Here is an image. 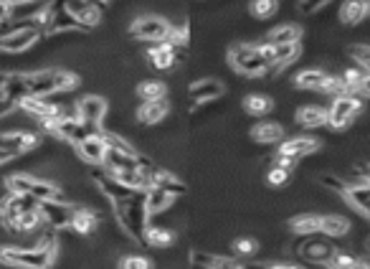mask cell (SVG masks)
Masks as SVG:
<instances>
[{"mask_svg": "<svg viewBox=\"0 0 370 269\" xmlns=\"http://www.w3.org/2000/svg\"><path fill=\"white\" fill-rule=\"evenodd\" d=\"M269 269H302L297 264H269Z\"/></svg>", "mask_w": 370, "mask_h": 269, "instance_id": "52", "label": "cell"}, {"mask_svg": "<svg viewBox=\"0 0 370 269\" xmlns=\"http://www.w3.org/2000/svg\"><path fill=\"white\" fill-rule=\"evenodd\" d=\"M300 41H302V28L295 23L277 26V28L269 31V36H266L269 46H287V43H300Z\"/></svg>", "mask_w": 370, "mask_h": 269, "instance_id": "26", "label": "cell"}, {"mask_svg": "<svg viewBox=\"0 0 370 269\" xmlns=\"http://www.w3.org/2000/svg\"><path fill=\"white\" fill-rule=\"evenodd\" d=\"M99 226V216L97 211L84 209V206H74V218H71V231L79 236H89L94 234V228Z\"/></svg>", "mask_w": 370, "mask_h": 269, "instance_id": "23", "label": "cell"}, {"mask_svg": "<svg viewBox=\"0 0 370 269\" xmlns=\"http://www.w3.org/2000/svg\"><path fill=\"white\" fill-rule=\"evenodd\" d=\"M302 46L300 43H287V46H274V59H272V69L269 71H282L290 64H295L300 59Z\"/></svg>", "mask_w": 370, "mask_h": 269, "instance_id": "30", "label": "cell"}, {"mask_svg": "<svg viewBox=\"0 0 370 269\" xmlns=\"http://www.w3.org/2000/svg\"><path fill=\"white\" fill-rule=\"evenodd\" d=\"M330 0H300V11L302 13H317L319 8H324Z\"/></svg>", "mask_w": 370, "mask_h": 269, "instance_id": "46", "label": "cell"}, {"mask_svg": "<svg viewBox=\"0 0 370 269\" xmlns=\"http://www.w3.org/2000/svg\"><path fill=\"white\" fill-rule=\"evenodd\" d=\"M147 59H150V64L155 66V69H160V71L173 69L175 61H178V48H175L173 43H168V41L152 43V46L147 48Z\"/></svg>", "mask_w": 370, "mask_h": 269, "instance_id": "21", "label": "cell"}, {"mask_svg": "<svg viewBox=\"0 0 370 269\" xmlns=\"http://www.w3.org/2000/svg\"><path fill=\"white\" fill-rule=\"evenodd\" d=\"M319 186H322V188H327V191H330V194L342 196V194H345L347 183L342 181L340 176H319Z\"/></svg>", "mask_w": 370, "mask_h": 269, "instance_id": "43", "label": "cell"}, {"mask_svg": "<svg viewBox=\"0 0 370 269\" xmlns=\"http://www.w3.org/2000/svg\"><path fill=\"white\" fill-rule=\"evenodd\" d=\"M297 125L305 130L324 127L327 125V110H322V107H300L297 110Z\"/></svg>", "mask_w": 370, "mask_h": 269, "instance_id": "29", "label": "cell"}, {"mask_svg": "<svg viewBox=\"0 0 370 269\" xmlns=\"http://www.w3.org/2000/svg\"><path fill=\"white\" fill-rule=\"evenodd\" d=\"M102 140H105V145H107V150H115V152H120V155H127V158H139L137 155V150H134L132 145H130L122 134H117V132H105L102 130Z\"/></svg>", "mask_w": 370, "mask_h": 269, "instance_id": "33", "label": "cell"}, {"mask_svg": "<svg viewBox=\"0 0 370 269\" xmlns=\"http://www.w3.org/2000/svg\"><path fill=\"white\" fill-rule=\"evenodd\" d=\"M350 56H353V61L360 66V69H365L370 74V46L355 43V46H350Z\"/></svg>", "mask_w": 370, "mask_h": 269, "instance_id": "40", "label": "cell"}, {"mask_svg": "<svg viewBox=\"0 0 370 269\" xmlns=\"http://www.w3.org/2000/svg\"><path fill=\"white\" fill-rule=\"evenodd\" d=\"M31 196L38 201H61L64 194L61 188L51 181H43V178H33V186H31Z\"/></svg>", "mask_w": 370, "mask_h": 269, "instance_id": "32", "label": "cell"}, {"mask_svg": "<svg viewBox=\"0 0 370 269\" xmlns=\"http://www.w3.org/2000/svg\"><path fill=\"white\" fill-rule=\"evenodd\" d=\"M272 165H277V168H282V170H295V165H297V158H292V155H282V152H277V158H274V163Z\"/></svg>", "mask_w": 370, "mask_h": 269, "instance_id": "47", "label": "cell"}, {"mask_svg": "<svg viewBox=\"0 0 370 269\" xmlns=\"http://www.w3.org/2000/svg\"><path fill=\"white\" fill-rule=\"evenodd\" d=\"M368 16H370V0H368Z\"/></svg>", "mask_w": 370, "mask_h": 269, "instance_id": "55", "label": "cell"}, {"mask_svg": "<svg viewBox=\"0 0 370 269\" xmlns=\"http://www.w3.org/2000/svg\"><path fill=\"white\" fill-rule=\"evenodd\" d=\"M43 31L33 26L16 23L8 33H0V53H26L41 41Z\"/></svg>", "mask_w": 370, "mask_h": 269, "instance_id": "6", "label": "cell"}, {"mask_svg": "<svg viewBox=\"0 0 370 269\" xmlns=\"http://www.w3.org/2000/svg\"><path fill=\"white\" fill-rule=\"evenodd\" d=\"M26 84H28V97H51V94L76 89L79 76L64 69H41L26 74Z\"/></svg>", "mask_w": 370, "mask_h": 269, "instance_id": "2", "label": "cell"}, {"mask_svg": "<svg viewBox=\"0 0 370 269\" xmlns=\"http://www.w3.org/2000/svg\"><path fill=\"white\" fill-rule=\"evenodd\" d=\"M8 6L16 11V8H26V6H31V3H36V0H6Z\"/></svg>", "mask_w": 370, "mask_h": 269, "instance_id": "50", "label": "cell"}, {"mask_svg": "<svg viewBox=\"0 0 370 269\" xmlns=\"http://www.w3.org/2000/svg\"><path fill=\"white\" fill-rule=\"evenodd\" d=\"M368 269H370V264H368Z\"/></svg>", "mask_w": 370, "mask_h": 269, "instance_id": "56", "label": "cell"}, {"mask_svg": "<svg viewBox=\"0 0 370 269\" xmlns=\"http://www.w3.org/2000/svg\"><path fill=\"white\" fill-rule=\"evenodd\" d=\"M0 262L18 269H48L56 259L48 257L43 249H21V246H0Z\"/></svg>", "mask_w": 370, "mask_h": 269, "instance_id": "5", "label": "cell"}, {"mask_svg": "<svg viewBox=\"0 0 370 269\" xmlns=\"http://www.w3.org/2000/svg\"><path fill=\"white\" fill-rule=\"evenodd\" d=\"M41 216L53 231H64L71 228V218H74V206L61 201H41Z\"/></svg>", "mask_w": 370, "mask_h": 269, "instance_id": "10", "label": "cell"}, {"mask_svg": "<svg viewBox=\"0 0 370 269\" xmlns=\"http://www.w3.org/2000/svg\"><path fill=\"white\" fill-rule=\"evenodd\" d=\"M277 8H279L277 0H251V16L259 18V21L277 16Z\"/></svg>", "mask_w": 370, "mask_h": 269, "instance_id": "37", "label": "cell"}, {"mask_svg": "<svg viewBox=\"0 0 370 269\" xmlns=\"http://www.w3.org/2000/svg\"><path fill=\"white\" fill-rule=\"evenodd\" d=\"M178 196L170 194V191H162V188H147L145 191V209L147 216H157L162 211H168L175 204Z\"/></svg>", "mask_w": 370, "mask_h": 269, "instance_id": "22", "label": "cell"}, {"mask_svg": "<svg viewBox=\"0 0 370 269\" xmlns=\"http://www.w3.org/2000/svg\"><path fill=\"white\" fill-rule=\"evenodd\" d=\"M228 64H231V69L238 71L241 76L256 79V76L269 74L272 61L266 59L256 43H236V46L228 51Z\"/></svg>", "mask_w": 370, "mask_h": 269, "instance_id": "4", "label": "cell"}, {"mask_svg": "<svg viewBox=\"0 0 370 269\" xmlns=\"http://www.w3.org/2000/svg\"><path fill=\"white\" fill-rule=\"evenodd\" d=\"M53 16H51V23L48 28L43 31V36H58V33H71V31H87L84 26L61 6V0H53Z\"/></svg>", "mask_w": 370, "mask_h": 269, "instance_id": "14", "label": "cell"}, {"mask_svg": "<svg viewBox=\"0 0 370 269\" xmlns=\"http://www.w3.org/2000/svg\"><path fill=\"white\" fill-rule=\"evenodd\" d=\"M347 269H368V264H365V262H360V259H358V262H355L353 267H347Z\"/></svg>", "mask_w": 370, "mask_h": 269, "instance_id": "54", "label": "cell"}, {"mask_svg": "<svg viewBox=\"0 0 370 269\" xmlns=\"http://www.w3.org/2000/svg\"><path fill=\"white\" fill-rule=\"evenodd\" d=\"M272 107H274V102L269 100V97H264V94H249V97L243 100V110L249 112V115H254V117L269 115Z\"/></svg>", "mask_w": 370, "mask_h": 269, "instance_id": "35", "label": "cell"}, {"mask_svg": "<svg viewBox=\"0 0 370 269\" xmlns=\"http://www.w3.org/2000/svg\"><path fill=\"white\" fill-rule=\"evenodd\" d=\"M319 150V140L310 137V134H300V137H292V140L279 142V152L282 155H292V158H305V155H312Z\"/></svg>", "mask_w": 370, "mask_h": 269, "instance_id": "20", "label": "cell"}, {"mask_svg": "<svg viewBox=\"0 0 370 269\" xmlns=\"http://www.w3.org/2000/svg\"><path fill=\"white\" fill-rule=\"evenodd\" d=\"M243 269H269V264H243Z\"/></svg>", "mask_w": 370, "mask_h": 269, "instance_id": "53", "label": "cell"}, {"mask_svg": "<svg viewBox=\"0 0 370 269\" xmlns=\"http://www.w3.org/2000/svg\"><path fill=\"white\" fill-rule=\"evenodd\" d=\"M13 158H16V155H13V152H8V150H3V147H0V165L11 163Z\"/></svg>", "mask_w": 370, "mask_h": 269, "instance_id": "51", "label": "cell"}, {"mask_svg": "<svg viewBox=\"0 0 370 269\" xmlns=\"http://www.w3.org/2000/svg\"><path fill=\"white\" fill-rule=\"evenodd\" d=\"M41 221H43V216H41V209L26 211V213H21V221H18V226H21V231H33V228L41 226Z\"/></svg>", "mask_w": 370, "mask_h": 269, "instance_id": "41", "label": "cell"}, {"mask_svg": "<svg viewBox=\"0 0 370 269\" xmlns=\"http://www.w3.org/2000/svg\"><path fill=\"white\" fill-rule=\"evenodd\" d=\"M97 186L102 188V194L110 199L112 209H115V216L120 221V226L125 228V234L132 236V241L137 244H145V228L147 223V209H145V191H132V188L122 186L120 181L105 173V176H94Z\"/></svg>", "mask_w": 370, "mask_h": 269, "instance_id": "1", "label": "cell"}, {"mask_svg": "<svg viewBox=\"0 0 370 269\" xmlns=\"http://www.w3.org/2000/svg\"><path fill=\"white\" fill-rule=\"evenodd\" d=\"M368 16V0H345L340 8V21L345 26H358Z\"/></svg>", "mask_w": 370, "mask_h": 269, "instance_id": "31", "label": "cell"}, {"mask_svg": "<svg viewBox=\"0 0 370 269\" xmlns=\"http://www.w3.org/2000/svg\"><path fill=\"white\" fill-rule=\"evenodd\" d=\"M76 152H79V158L89 165H105V158H107V145L102 140V134L99 132H92L84 142L76 145Z\"/></svg>", "mask_w": 370, "mask_h": 269, "instance_id": "17", "label": "cell"}, {"mask_svg": "<svg viewBox=\"0 0 370 269\" xmlns=\"http://www.w3.org/2000/svg\"><path fill=\"white\" fill-rule=\"evenodd\" d=\"M226 94V87L223 82L213 79V76H206V79H198L188 87V97H191L193 107L198 105H206V102H213V100H221Z\"/></svg>", "mask_w": 370, "mask_h": 269, "instance_id": "13", "label": "cell"}, {"mask_svg": "<svg viewBox=\"0 0 370 269\" xmlns=\"http://www.w3.org/2000/svg\"><path fill=\"white\" fill-rule=\"evenodd\" d=\"M233 252H236V257H254L256 252H259V244H256L251 236H241V239L233 241Z\"/></svg>", "mask_w": 370, "mask_h": 269, "instance_id": "38", "label": "cell"}, {"mask_svg": "<svg viewBox=\"0 0 370 269\" xmlns=\"http://www.w3.org/2000/svg\"><path fill=\"white\" fill-rule=\"evenodd\" d=\"M347 231H350V221H347L345 216H340V213H327V216H322L319 234H324L327 239H342V236H347Z\"/></svg>", "mask_w": 370, "mask_h": 269, "instance_id": "28", "label": "cell"}, {"mask_svg": "<svg viewBox=\"0 0 370 269\" xmlns=\"http://www.w3.org/2000/svg\"><path fill=\"white\" fill-rule=\"evenodd\" d=\"M168 115H170V107L165 100L142 102V105L137 107V122H142V125H157L168 117Z\"/></svg>", "mask_w": 370, "mask_h": 269, "instance_id": "25", "label": "cell"}, {"mask_svg": "<svg viewBox=\"0 0 370 269\" xmlns=\"http://www.w3.org/2000/svg\"><path fill=\"white\" fill-rule=\"evenodd\" d=\"M319 223H322V216L319 213H297V216L290 218V231L297 236H314L319 234Z\"/></svg>", "mask_w": 370, "mask_h": 269, "instance_id": "24", "label": "cell"}, {"mask_svg": "<svg viewBox=\"0 0 370 269\" xmlns=\"http://www.w3.org/2000/svg\"><path fill=\"white\" fill-rule=\"evenodd\" d=\"M251 140L261 142V145H274V142L284 140V127L279 122H259L254 130H251Z\"/></svg>", "mask_w": 370, "mask_h": 269, "instance_id": "27", "label": "cell"}, {"mask_svg": "<svg viewBox=\"0 0 370 269\" xmlns=\"http://www.w3.org/2000/svg\"><path fill=\"white\" fill-rule=\"evenodd\" d=\"M363 110V97L358 94H340L332 100V107L327 110V127L345 130Z\"/></svg>", "mask_w": 370, "mask_h": 269, "instance_id": "7", "label": "cell"}, {"mask_svg": "<svg viewBox=\"0 0 370 269\" xmlns=\"http://www.w3.org/2000/svg\"><path fill=\"white\" fill-rule=\"evenodd\" d=\"M175 241V234L170 228H162V226H147L145 228V244L155 246V249H165Z\"/></svg>", "mask_w": 370, "mask_h": 269, "instance_id": "34", "label": "cell"}, {"mask_svg": "<svg viewBox=\"0 0 370 269\" xmlns=\"http://www.w3.org/2000/svg\"><path fill=\"white\" fill-rule=\"evenodd\" d=\"M41 130L48 134H53V137H58V140H66L71 142V145H79V142H84L89 137V134L94 132L92 125H87L81 117H76V115H71V112H58L56 117H48V120H41Z\"/></svg>", "mask_w": 370, "mask_h": 269, "instance_id": "3", "label": "cell"}, {"mask_svg": "<svg viewBox=\"0 0 370 269\" xmlns=\"http://www.w3.org/2000/svg\"><path fill=\"white\" fill-rule=\"evenodd\" d=\"M120 269H152L150 259L139 257V254H127L120 259Z\"/></svg>", "mask_w": 370, "mask_h": 269, "instance_id": "42", "label": "cell"}, {"mask_svg": "<svg viewBox=\"0 0 370 269\" xmlns=\"http://www.w3.org/2000/svg\"><path fill=\"white\" fill-rule=\"evenodd\" d=\"M61 6L71 13V16L79 21L84 28H97L99 21H102V13H99L97 6H92L89 0H61Z\"/></svg>", "mask_w": 370, "mask_h": 269, "instance_id": "15", "label": "cell"}, {"mask_svg": "<svg viewBox=\"0 0 370 269\" xmlns=\"http://www.w3.org/2000/svg\"><path fill=\"white\" fill-rule=\"evenodd\" d=\"M147 186L162 188V191H170V194H175V196H180L185 191V183L180 181L175 173L162 170V168H155L152 163H147Z\"/></svg>", "mask_w": 370, "mask_h": 269, "instance_id": "16", "label": "cell"}, {"mask_svg": "<svg viewBox=\"0 0 370 269\" xmlns=\"http://www.w3.org/2000/svg\"><path fill=\"white\" fill-rule=\"evenodd\" d=\"M300 239H305V244L297 246V254H300L305 262L310 264H317V267H327L332 259V254L337 252L335 246L330 244L327 239H319V236H300Z\"/></svg>", "mask_w": 370, "mask_h": 269, "instance_id": "9", "label": "cell"}, {"mask_svg": "<svg viewBox=\"0 0 370 269\" xmlns=\"http://www.w3.org/2000/svg\"><path fill=\"white\" fill-rule=\"evenodd\" d=\"M355 262H358V259H355L350 252H335L327 267H330V269H347V267H353Z\"/></svg>", "mask_w": 370, "mask_h": 269, "instance_id": "44", "label": "cell"}, {"mask_svg": "<svg viewBox=\"0 0 370 269\" xmlns=\"http://www.w3.org/2000/svg\"><path fill=\"white\" fill-rule=\"evenodd\" d=\"M342 199H345V204L353 206L355 211H360L363 216L370 218V183H365V181L347 183Z\"/></svg>", "mask_w": 370, "mask_h": 269, "instance_id": "18", "label": "cell"}, {"mask_svg": "<svg viewBox=\"0 0 370 269\" xmlns=\"http://www.w3.org/2000/svg\"><path fill=\"white\" fill-rule=\"evenodd\" d=\"M358 173H360V181L370 183V163H360L358 165Z\"/></svg>", "mask_w": 370, "mask_h": 269, "instance_id": "49", "label": "cell"}, {"mask_svg": "<svg viewBox=\"0 0 370 269\" xmlns=\"http://www.w3.org/2000/svg\"><path fill=\"white\" fill-rule=\"evenodd\" d=\"M130 33H132L137 41L160 43V41H168L170 23L160 16H142V18H137L132 26H130Z\"/></svg>", "mask_w": 370, "mask_h": 269, "instance_id": "8", "label": "cell"}, {"mask_svg": "<svg viewBox=\"0 0 370 269\" xmlns=\"http://www.w3.org/2000/svg\"><path fill=\"white\" fill-rule=\"evenodd\" d=\"M18 110H23L26 115H31V117H36L41 122V120L56 117L58 112H61V107L51 105L48 97H26V100L18 102Z\"/></svg>", "mask_w": 370, "mask_h": 269, "instance_id": "19", "label": "cell"}, {"mask_svg": "<svg viewBox=\"0 0 370 269\" xmlns=\"http://www.w3.org/2000/svg\"><path fill=\"white\" fill-rule=\"evenodd\" d=\"M165 94H168V87H165L162 82L137 84V97L142 102H160V100H165Z\"/></svg>", "mask_w": 370, "mask_h": 269, "instance_id": "36", "label": "cell"}, {"mask_svg": "<svg viewBox=\"0 0 370 269\" xmlns=\"http://www.w3.org/2000/svg\"><path fill=\"white\" fill-rule=\"evenodd\" d=\"M41 145V134L23 132V130H13V132H0V147L13 155H26V152L36 150Z\"/></svg>", "mask_w": 370, "mask_h": 269, "instance_id": "12", "label": "cell"}, {"mask_svg": "<svg viewBox=\"0 0 370 269\" xmlns=\"http://www.w3.org/2000/svg\"><path fill=\"white\" fill-rule=\"evenodd\" d=\"M107 110H110V105H107V100L99 97V94H87V97H81V100L76 102V117H81L87 125H92V127L105 122Z\"/></svg>", "mask_w": 370, "mask_h": 269, "instance_id": "11", "label": "cell"}, {"mask_svg": "<svg viewBox=\"0 0 370 269\" xmlns=\"http://www.w3.org/2000/svg\"><path fill=\"white\" fill-rule=\"evenodd\" d=\"M191 41V36H188V26H173L170 23V33H168V43H173L175 48H185Z\"/></svg>", "mask_w": 370, "mask_h": 269, "instance_id": "39", "label": "cell"}, {"mask_svg": "<svg viewBox=\"0 0 370 269\" xmlns=\"http://www.w3.org/2000/svg\"><path fill=\"white\" fill-rule=\"evenodd\" d=\"M290 170H282V168H277V165H272L269 168V173H266V183L269 186H284V183L290 181Z\"/></svg>", "mask_w": 370, "mask_h": 269, "instance_id": "45", "label": "cell"}, {"mask_svg": "<svg viewBox=\"0 0 370 269\" xmlns=\"http://www.w3.org/2000/svg\"><path fill=\"white\" fill-rule=\"evenodd\" d=\"M11 16H13V8L8 6L6 0H0V26L8 23V21H11Z\"/></svg>", "mask_w": 370, "mask_h": 269, "instance_id": "48", "label": "cell"}]
</instances>
